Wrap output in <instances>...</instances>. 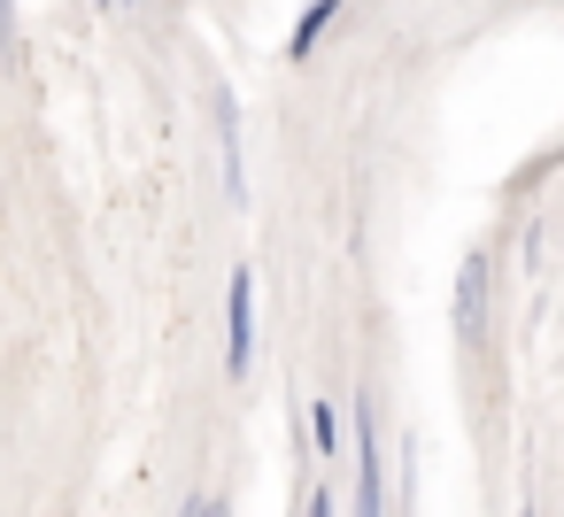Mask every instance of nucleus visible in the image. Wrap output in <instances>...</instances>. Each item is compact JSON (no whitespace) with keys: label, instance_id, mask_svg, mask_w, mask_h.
Segmentation results:
<instances>
[{"label":"nucleus","instance_id":"obj_6","mask_svg":"<svg viewBox=\"0 0 564 517\" xmlns=\"http://www.w3.org/2000/svg\"><path fill=\"white\" fill-rule=\"evenodd\" d=\"M178 517H232V509H225V502H217V494H209V502H186V509H178Z\"/></svg>","mask_w":564,"mask_h":517},{"label":"nucleus","instance_id":"obj_9","mask_svg":"<svg viewBox=\"0 0 564 517\" xmlns=\"http://www.w3.org/2000/svg\"><path fill=\"white\" fill-rule=\"evenodd\" d=\"M518 517H533V509H518Z\"/></svg>","mask_w":564,"mask_h":517},{"label":"nucleus","instance_id":"obj_3","mask_svg":"<svg viewBox=\"0 0 564 517\" xmlns=\"http://www.w3.org/2000/svg\"><path fill=\"white\" fill-rule=\"evenodd\" d=\"M479 324H487V263L471 255V263H464V278H456V332H464V340H479Z\"/></svg>","mask_w":564,"mask_h":517},{"label":"nucleus","instance_id":"obj_7","mask_svg":"<svg viewBox=\"0 0 564 517\" xmlns=\"http://www.w3.org/2000/svg\"><path fill=\"white\" fill-rule=\"evenodd\" d=\"M310 517H333V494H325V486L310 494Z\"/></svg>","mask_w":564,"mask_h":517},{"label":"nucleus","instance_id":"obj_2","mask_svg":"<svg viewBox=\"0 0 564 517\" xmlns=\"http://www.w3.org/2000/svg\"><path fill=\"white\" fill-rule=\"evenodd\" d=\"M356 517H387V463H379V432L364 409V463H356Z\"/></svg>","mask_w":564,"mask_h":517},{"label":"nucleus","instance_id":"obj_5","mask_svg":"<svg viewBox=\"0 0 564 517\" xmlns=\"http://www.w3.org/2000/svg\"><path fill=\"white\" fill-rule=\"evenodd\" d=\"M310 425H317V448H325V455H333V448H340V417H333V409H325V402H317V409H310Z\"/></svg>","mask_w":564,"mask_h":517},{"label":"nucleus","instance_id":"obj_8","mask_svg":"<svg viewBox=\"0 0 564 517\" xmlns=\"http://www.w3.org/2000/svg\"><path fill=\"white\" fill-rule=\"evenodd\" d=\"M101 9H124V0H101Z\"/></svg>","mask_w":564,"mask_h":517},{"label":"nucleus","instance_id":"obj_1","mask_svg":"<svg viewBox=\"0 0 564 517\" xmlns=\"http://www.w3.org/2000/svg\"><path fill=\"white\" fill-rule=\"evenodd\" d=\"M225 371L232 378H248V363H256V271L240 263L232 271V286H225Z\"/></svg>","mask_w":564,"mask_h":517},{"label":"nucleus","instance_id":"obj_4","mask_svg":"<svg viewBox=\"0 0 564 517\" xmlns=\"http://www.w3.org/2000/svg\"><path fill=\"white\" fill-rule=\"evenodd\" d=\"M340 16V0H310V9L294 16V40H286V55H310L317 40H325V24Z\"/></svg>","mask_w":564,"mask_h":517}]
</instances>
